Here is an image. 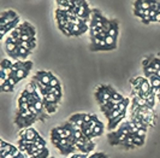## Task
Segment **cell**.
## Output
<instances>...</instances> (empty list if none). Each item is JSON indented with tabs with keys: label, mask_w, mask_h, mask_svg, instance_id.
I'll list each match as a JSON object with an SVG mask.
<instances>
[{
	"label": "cell",
	"mask_w": 160,
	"mask_h": 158,
	"mask_svg": "<svg viewBox=\"0 0 160 158\" xmlns=\"http://www.w3.org/2000/svg\"><path fill=\"white\" fill-rule=\"evenodd\" d=\"M19 136H21V139H25V136H27V128H25L24 130H22V132H21Z\"/></svg>",
	"instance_id": "cell-33"
},
{
	"label": "cell",
	"mask_w": 160,
	"mask_h": 158,
	"mask_svg": "<svg viewBox=\"0 0 160 158\" xmlns=\"http://www.w3.org/2000/svg\"><path fill=\"white\" fill-rule=\"evenodd\" d=\"M25 91H27L29 94H34V93H35V85H34L32 82L28 83L27 87H25Z\"/></svg>",
	"instance_id": "cell-19"
},
{
	"label": "cell",
	"mask_w": 160,
	"mask_h": 158,
	"mask_svg": "<svg viewBox=\"0 0 160 158\" xmlns=\"http://www.w3.org/2000/svg\"><path fill=\"white\" fill-rule=\"evenodd\" d=\"M153 61H154V57H148V58H146L142 61V65H143V68H147V66H149V65H152L153 63Z\"/></svg>",
	"instance_id": "cell-17"
},
{
	"label": "cell",
	"mask_w": 160,
	"mask_h": 158,
	"mask_svg": "<svg viewBox=\"0 0 160 158\" xmlns=\"http://www.w3.org/2000/svg\"><path fill=\"white\" fill-rule=\"evenodd\" d=\"M152 65L154 66V69L157 70V73H160V59L159 58H154V61H153Z\"/></svg>",
	"instance_id": "cell-23"
},
{
	"label": "cell",
	"mask_w": 160,
	"mask_h": 158,
	"mask_svg": "<svg viewBox=\"0 0 160 158\" xmlns=\"http://www.w3.org/2000/svg\"><path fill=\"white\" fill-rule=\"evenodd\" d=\"M53 77H54V76H53V74H52V73H47V71H37V74L35 75V77H34V79L42 81L45 85H49L51 80L53 79Z\"/></svg>",
	"instance_id": "cell-1"
},
{
	"label": "cell",
	"mask_w": 160,
	"mask_h": 158,
	"mask_svg": "<svg viewBox=\"0 0 160 158\" xmlns=\"http://www.w3.org/2000/svg\"><path fill=\"white\" fill-rule=\"evenodd\" d=\"M27 75H28V71H27V70H24V69H19L16 74H15V77L19 81V80H23L24 77H27Z\"/></svg>",
	"instance_id": "cell-8"
},
{
	"label": "cell",
	"mask_w": 160,
	"mask_h": 158,
	"mask_svg": "<svg viewBox=\"0 0 160 158\" xmlns=\"http://www.w3.org/2000/svg\"><path fill=\"white\" fill-rule=\"evenodd\" d=\"M136 135H137V136H140V138H143L144 139V136H146V130H143V129H139V132L136 133Z\"/></svg>",
	"instance_id": "cell-29"
},
{
	"label": "cell",
	"mask_w": 160,
	"mask_h": 158,
	"mask_svg": "<svg viewBox=\"0 0 160 158\" xmlns=\"http://www.w3.org/2000/svg\"><path fill=\"white\" fill-rule=\"evenodd\" d=\"M72 135H74L75 140H80V139H83V138H86V136L83 135L82 130H72Z\"/></svg>",
	"instance_id": "cell-16"
},
{
	"label": "cell",
	"mask_w": 160,
	"mask_h": 158,
	"mask_svg": "<svg viewBox=\"0 0 160 158\" xmlns=\"http://www.w3.org/2000/svg\"><path fill=\"white\" fill-rule=\"evenodd\" d=\"M1 91H2V92H12V91H13V87H11V86L6 82L4 86H1Z\"/></svg>",
	"instance_id": "cell-26"
},
{
	"label": "cell",
	"mask_w": 160,
	"mask_h": 158,
	"mask_svg": "<svg viewBox=\"0 0 160 158\" xmlns=\"http://www.w3.org/2000/svg\"><path fill=\"white\" fill-rule=\"evenodd\" d=\"M11 87H15V85H16L17 82H18V80L15 77V76H10L9 79H7V81H6Z\"/></svg>",
	"instance_id": "cell-25"
},
{
	"label": "cell",
	"mask_w": 160,
	"mask_h": 158,
	"mask_svg": "<svg viewBox=\"0 0 160 158\" xmlns=\"http://www.w3.org/2000/svg\"><path fill=\"white\" fill-rule=\"evenodd\" d=\"M19 46L23 48H25V49H28V51H30V44L29 42H25V41H22L21 44H19Z\"/></svg>",
	"instance_id": "cell-27"
},
{
	"label": "cell",
	"mask_w": 160,
	"mask_h": 158,
	"mask_svg": "<svg viewBox=\"0 0 160 158\" xmlns=\"http://www.w3.org/2000/svg\"><path fill=\"white\" fill-rule=\"evenodd\" d=\"M83 116H84V113H77V115H72L71 117H70V120H69V122H77V121H80V120H83Z\"/></svg>",
	"instance_id": "cell-14"
},
{
	"label": "cell",
	"mask_w": 160,
	"mask_h": 158,
	"mask_svg": "<svg viewBox=\"0 0 160 158\" xmlns=\"http://www.w3.org/2000/svg\"><path fill=\"white\" fill-rule=\"evenodd\" d=\"M18 150H19V151L23 153V152L28 151V147H27V146H24V145H19V146H18Z\"/></svg>",
	"instance_id": "cell-32"
},
{
	"label": "cell",
	"mask_w": 160,
	"mask_h": 158,
	"mask_svg": "<svg viewBox=\"0 0 160 158\" xmlns=\"http://www.w3.org/2000/svg\"><path fill=\"white\" fill-rule=\"evenodd\" d=\"M159 12H160V1H159Z\"/></svg>",
	"instance_id": "cell-36"
},
{
	"label": "cell",
	"mask_w": 160,
	"mask_h": 158,
	"mask_svg": "<svg viewBox=\"0 0 160 158\" xmlns=\"http://www.w3.org/2000/svg\"><path fill=\"white\" fill-rule=\"evenodd\" d=\"M29 106H30V104H29V103H18V108H19V111L29 110Z\"/></svg>",
	"instance_id": "cell-21"
},
{
	"label": "cell",
	"mask_w": 160,
	"mask_h": 158,
	"mask_svg": "<svg viewBox=\"0 0 160 158\" xmlns=\"http://www.w3.org/2000/svg\"><path fill=\"white\" fill-rule=\"evenodd\" d=\"M102 130H104V124H102L100 121H97V126L93 129V135H92V138L100 136V135L102 134Z\"/></svg>",
	"instance_id": "cell-5"
},
{
	"label": "cell",
	"mask_w": 160,
	"mask_h": 158,
	"mask_svg": "<svg viewBox=\"0 0 160 158\" xmlns=\"http://www.w3.org/2000/svg\"><path fill=\"white\" fill-rule=\"evenodd\" d=\"M18 46H17L16 44H13V42H6V51H7V53H12V52H15Z\"/></svg>",
	"instance_id": "cell-12"
},
{
	"label": "cell",
	"mask_w": 160,
	"mask_h": 158,
	"mask_svg": "<svg viewBox=\"0 0 160 158\" xmlns=\"http://www.w3.org/2000/svg\"><path fill=\"white\" fill-rule=\"evenodd\" d=\"M132 135V139H134V144H135V146H142L144 142V139L143 138H140V136H137V135H134V134H131Z\"/></svg>",
	"instance_id": "cell-13"
},
{
	"label": "cell",
	"mask_w": 160,
	"mask_h": 158,
	"mask_svg": "<svg viewBox=\"0 0 160 158\" xmlns=\"http://www.w3.org/2000/svg\"><path fill=\"white\" fill-rule=\"evenodd\" d=\"M18 52H19V54L22 56V58H25L28 54H30V51H28V49H25V48L21 47V46H18Z\"/></svg>",
	"instance_id": "cell-18"
},
{
	"label": "cell",
	"mask_w": 160,
	"mask_h": 158,
	"mask_svg": "<svg viewBox=\"0 0 160 158\" xmlns=\"http://www.w3.org/2000/svg\"><path fill=\"white\" fill-rule=\"evenodd\" d=\"M105 42H106V45H107V46L116 48V42H117V39H114V38H112V36L107 35V36H106V39H105Z\"/></svg>",
	"instance_id": "cell-9"
},
{
	"label": "cell",
	"mask_w": 160,
	"mask_h": 158,
	"mask_svg": "<svg viewBox=\"0 0 160 158\" xmlns=\"http://www.w3.org/2000/svg\"><path fill=\"white\" fill-rule=\"evenodd\" d=\"M117 34H118V24H117L116 21H111V29H110V32L107 33V35L117 39Z\"/></svg>",
	"instance_id": "cell-4"
},
{
	"label": "cell",
	"mask_w": 160,
	"mask_h": 158,
	"mask_svg": "<svg viewBox=\"0 0 160 158\" xmlns=\"http://www.w3.org/2000/svg\"><path fill=\"white\" fill-rule=\"evenodd\" d=\"M39 136H40V135L36 133V130H35L34 128H27V136H25V139L32 140V141H35Z\"/></svg>",
	"instance_id": "cell-2"
},
{
	"label": "cell",
	"mask_w": 160,
	"mask_h": 158,
	"mask_svg": "<svg viewBox=\"0 0 160 158\" xmlns=\"http://www.w3.org/2000/svg\"><path fill=\"white\" fill-rule=\"evenodd\" d=\"M144 80L146 79L141 77V76H140V77H136V79H132L131 80V85L134 86V88H135V89H137V88H140V86L142 85V82H143Z\"/></svg>",
	"instance_id": "cell-7"
},
{
	"label": "cell",
	"mask_w": 160,
	"mask_h": 158,
	"mask_svg": "<svg viewBox=\"0 0 160 158\" xmlns=\"http://www.w3.org/2000/svg\"><path fill=\"white\" fill-rule=\"evenodd\" d=\"M71 158H75V155H74V156H72V157H71Z\"/></svg>",
	"instance_id": "cell-37"
},
{
	"label": "cell",
	"mask_w": 160,
	"mask_h": 158,
	"mask_svg": "<svg viewBox=\"0 0 160 158\" xmlns=\"http://www.w3.org/2000/svg\"><path fill=\"white\" fill-rule=\"evenodd\" d=\"M58 97H55L54 94H45V101L47 103H51V104H54L58 101Z\"/></svg>",
	"instance_id": "cell-10"
},
{
	"label": "cell",
	"mask_w": 160,
	"mask_h": 158,
	"mask_svg": "<svg viewBox=\"0 0 160 158\" xmlns=\"http://www.w3.org/2000/svg\"><path fill=\"white\" fill-rule=\"evenodd\" d=\"M150 82V87L152 88H155V89H159L160 88V79H155L149 81Z\"/></svg>",
	"instance_id": "cell-20"
},
{
	"label": "cell",
	"mask_w": 160,
	"mask_h": 158,
	"mask_svg": "<svg viewBox=\"0 0 160 158\" xmlns=\"http://www.w3.org/2000/svg\"><path fill=\"white\" fill-rule=\"evenodd\" d=\"M142 22L146 23V24H148V23H150V22H153V21H152V18L149 16H144L143 18H142Z\"/></svg>",
	"instance_id": "cell-31"
},
{
	"label": "cell",
	"mask_w": 160,
	"mask_h": 158,
	"mask_svg": "<svg viewBox=\"0 0 160 158\" xmlns=\"http://www.w3.org/2000/svg\"><path fill=\"white\" fill-rule=\"evenodd\" d=\"M155 22H160V12H157L155 15Z\"/></svg>",
	"instance_id": "cell-35"
},
{
	"label": "cell",
	"mask_w": 160,
	"mask_h": 158,
	"mask_svg": "<svg viewBox=\"0 0 160 158\" xmlns=\"http://www.w3.org/2000/svg\"><path fill=\"white\" fill-rule=\"evenodd\" d=\"M29 110H30V112H32V113L34 115V116H35V117H36V116L39 115V111L36 110V108H35L34 105H30V106H29Z\"/></svg>",
	"instance_id": "cell-28"
},
{
	"label": "cell",
	"mask_w": 160,
	"mask_h": 158,
	"mask_svg": "<svg viewBox=\"0 0 160 158\" xmlns=\"http://www.w3.org/2000/svg\"><path fill=\"white\" fill-rule=\"evenodd\" d=\"M150 82L149 81H147V80H144L143 82H142V85L140 86V91H141V93H148V92H150Z\"/></svg>",
	"instance_id": "cell-6"
},
{
	"label": "cell",
	"mask_w": 160,
	"mask_h": 158,
	"mask_svg": "<svg viewBox=\"0 0 160 158\" xmlns=\"http://www.w3.org/2000/svg\"><path fill=\"white\" fill-rule=\"evenodd\" d=\"M21 41H25V42H32V41H36V40H35V36L28 35V34H23V35H21Z\"/></svg>",
	"instance_id": "cell-11"
},
{
	"label": "cell",
	"mask_w": 160,
	"mask_h": 158,
	"mask_svg": "<svg viewBox=\"0 0 160 158\" xmlns=\"http://www.w3.org/2000/svg\"><path fill=\"white\" fill-rule=\"evenodd\" d=\"M6 33H7L6 28H1V29H0V38H2V36L6 34Z\"/></svg>",
	"instance_id": "cell-34"
},
{
	"label": "cell",
	"mask_w": 160,
	"mask_h": 158,
	"mask_svg": "<svg viewBox=\"0 0 160 158\" xmlns=\"http://www.w3.org/2000/svg\"><path fill=\"white\" fill-rule=\"evenodd\" d=\"M83 121H84L86 123H89V122L92 121V115H86V113H84V116H83Z\"/></svg>",
	"instance_id": "cell-30"
},
{
	"label": "cell",
	"mask_w": 160,
	"mask_h": 158,
	"mask_svg": "<svg viewBox=\"0 0 160 158\" xmlns=\"http://www.w3.org/2000/svg\"><path fill=\"white\" fill-rule=\"evenodd\" d=\"M49 87H52V88H55V87H59L60 85H59V81H58V79L54 76L53 79L51 80V82H49V85H48Z\"/></svg>",
	"instance_id": "cell-22"
},
{
	"label": "cell",
	"mask_w": 160,
	"mask_h": 158,
	"mask_svg": "<svg viewBox=\"0 0 160 158\" xmlns=\"http://www.w3.org/2000/svg\"><path fill=\"white\" fill-rule=\"evenodd\" d=\"M143 71H144V75H150V74H155V73H157V70L154 69L153 65H149V66H147V68H143Z\"/></svg>",
	"instance_id": "cell-15"
},
{
	"label": "cell",
	"mask_w": 160,
	"mask_h": 158,
	"mask_svg": "<svg viewBox=\"0 0 160 158\" xmlns=\"http://www.w3.org/2000/svg\"><path fill=\"white\" fill-rule=\"evenodd\" d=\"M12 62L11 61H9V59H4L2 61V63H1V68H4V69H7V68H11L12 66Z\"/></svg>",
	"instance_id": "cell-24"
},
{
	"label": "cell",
	"mask_w": 160,
	"mask_h": 158,
	"mask_svg": "<svg viewBox=\"0 0 160 158\" xmlns=\"http://www.w3.org/2000/svg\"><path fill=\"white\" fill-rule=\"evenodd\" d=\"M124 117H125V111H124V112H122V113H120V115H119L118 117L113 118L112 121H110V124H109V128H110V129H113V128L117 126V124H118V123H119V122H120L122 120H124Z\"/></svg>",
	"instance_id": "cell-3"
}]
</instances>
